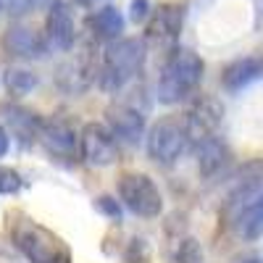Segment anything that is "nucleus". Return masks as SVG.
<instances>
[{"mask_svg":"<svg viewBox=\"0 0 263 263\" xmlns=\"http://www.w3.org/2000/svg\"><path fill=\"white\" fill-rule=\"evenodd\" d=\"M150 3L147 0H132V21H147Z\"/></svg>","mask_w":263,"mask_h":263,"instance_id":"nucleus-24","label":"nucleus"},{"mask_svg":"<svg viewBox=\"0 0 263 263\" xmlns=\"http://www.w3.org/2000/svg\"><path fill=\"white\" fill-rule=\"evenodd\" d=\"M242 263H260V260H242Z\"/></svg>","mask_w":263,"mask_h":263,"instance_id":"nucleus-27","label":"nucleus"},{"mask_svg":"<svg viewBox=\"0 0 263 263\" xmlns=\"http://www.w3.org/2000/svg\"><path fill=\"white\" fill-rule=\"evenodd\" d=\"M260 74H263V61L248 55V58H237V61H232L227 69H224V74H221V82H224L227 90L234 92V90H242V87L253 84Z\"/></svg>","mask_w":263,"mask_h":263,"instance_id":"nucleus-14","label":"nucleus"},{"mask_svg":"<svg viewBox=\"0 0 263 263\" xmlns=\"http://www.w3.org/2000/svg\"><path fill=\"white\" fill-rule=\"evenodd\" d=\"M195 153H197V166H200V174L203 177H218V174H224L227 166H229V158L232 153L229 147L218 140V135L208 137V140H200L197 145H192Z\"/></svg>","mask_w":263,"mask_h":263,"instance_id":"nucleus-13","label":"nucleus"},{"mask_svg":"<svg viewBox=\"0 0 263 263\" xmlns=\"http://www.w3.org/2000/svg\"><path fill=\"white\" fill-rule=\"evenodd\" d=\"M95 208H98V213H103L105 218H114V221H121V216H124L119 200H114L111 195H98L95 197Z\"/></svg>","mask_w":263,"mask_h":263,"instance_id":"nucleus-22","label":"nucleus"},{"mask_svg":"<svg viewBox=\"0 0 263 263\" xmlns=\"http://www.w3.org/2000/svg\"><path fill=\"white\" fill-rule=\"evenodd\" d=\"M74 3H77V6H82V8H90V6H95V3H98V0H74Z\"/></svg>","mask_w":263,"mask_h":263,"instance_id":"nucleus-26","label":"nucleus"},{"mask_svg":"<svg viewBox=\"0 0 263 263\" xmlns=\"http://www.w3.org/2000/svg\"><path fill=\"white\" fill-rule=\"evenodd\" d=\"M147 55V42L137 37L111 40L103 53V63L98 69V84L103 92H119L142 71Z\"/></svg>","mask_w":263,"mask_h":263,"instance_id":"nucleus-3","label":"nucleus"},{"mask_svg":"<svg viewBox=\"0 0 263 263\" xmlns=\"http://www.w3.org/2000/svg\"><path fill=\"white\" fill-rule=\"evenodd\" d=\"M45 42L50 50L58 53H69L74 48V40H77V21L71 13V6L66 0H53L48 16H45Z\"/></svg>","mask_w":263,"mask_h":263,"instance_id":"nucleus-9","label":"nucleus"},{"mask_svg":"<svg viewBox=\"0 0 263 263\" xmlns=\"http://www.w3.org/2000/svg\"><path fill=\"white\" fill-rule=\"evenodd\" d=\"M3 48L16 58H42L48 50V42L40 32L24 24H13L3 34Z\"/></svg>","mask_w":263,"mask_h":263,"instance_id":"nucleus-12","label":"nucleus"},{"mask_svg":"<svg viewBox=\"0 0 263 263\" xmlns=\"http://www.w3.org/2000/svg\"><path fill=\"white\" fill-rule=\"evenodd\" d=\"M87 24H90V29H92V34H95L98 40L111 42V40H119V37H121L126 21H124V16H121L119 8L103 6V8H98L90 18H87Z\"/></svg>","mask_w":263,"mask_h":263,"instance_id":"nucleus-15","label":"nucleus"},{"mask_svg":"<svg viewBox=\"0 0 263 263\" xmlns=\"http://www.w3.org/2000/svg\"><path fill=\"white\" fill-rule=\"evenodd\" d=\"M237 224H239V232H242L248 239L263 237V192L237 216Z\"/></svg>","mask_w":263,"mask_h":263,"instance_id":"nucleus-18","label":"nucleus"},{"mask_svg":"<svg viewBox=\"0 0 263 263\" xmlns=\"http://www.w3.org/2000/svg\"><path fill=\"white\" fill-rule=\"evenodd\" d=\"M24 179H21V174L16 168H8V166H0V192L3 195H13L21 190Z\"/></svg>","mask_w":263,"mask_h":263,"instance_id":"nucleus-21","label":"nucleus"},{"mask_svg":"<svg viewBox=\"0 0 263 263\" xmlns=\"http://www.w3.org/2000/svg\"><path fill=\"white\" fill-rule=\"evenodd\" d=\"M221 116H224V108L218 100L213 98H195L192 105L187 108L184 114V132H187V140L192 145H197L200 140L213 137L218 126H221Z\"/></svg>","mask_w":263,"mask_h":263,"instance_id":"nucleus-8","label":"nucleus"},{"mask_svg":"<svg viewBox=\"0 0 263 263\" xmlns=\"http://www.w3.org/2000/svg\"><path fill=\"white\" fill-rule=\"evenodd\" d=\"M119 197L124 208H129L135 216H142V218H156L163 211V195L158 184L147 174H140V171L124 174L119 179Z\"/></svg>","mask_w":263,"mask_h":263,"instance_id":"nucleus-4","label":"nucleus"},{"mask_svg":"<svg viewBox=\"0 0 263 263\" xmlns=\"http://www.w3.org/2000/svg\"><path fill=\"white\" fill-rule=\"evenodd\" d=\"M8 145H11V137H8V129H6L3 124H0V158H3L6 153H8Z\"/></svg>","mask_w":263,"mask_h":263,"instance_id":"nucleus-25","label":"nucleus"},{"mask_svg":"<svg viewBox=\"0 0 263 263\" xmlns=\"http://www.w3.org/2000/svg\"><path fill=\"white\" fill-rule=\"evenodd\" d=\"M105 119H108V129L114 132V137L119 142L137 145L145 137V116H142V111H137L135 105L114 103L105 111Z\"/></svg>","mask_w":263,"mask_h":263,"instance_id":"nucleus-11","label":"nucleus"},{"mask_svg":"<svg viewBox=\"0 0 263 263\" xmlns=\"http://www.w3.org/2000/svg\"><path fill=\"white\" fill-rule=\"evenodd\" d=\"M40 0H0V11L3 13H11V16H24L29 13Z\"/></svg>","mask_w":263,"mask_h":263,"instance_id":"nucleus-23","label":"nucleus"},{"mask_svg":"<svg viewBox=\"0 0 263 263\" xmlns=\"http://www.w3.org/2000/svg\"><path fill=\"white\" fill-rule=\"evenodd\" d=\"M0 114H3V119L16 129V135H18L21 142H29L32 137H37V129H40L42 119H37L34 114L24 111V108H18V105H6Z\"/></svg>","mask_w":263,"mask_h":263,"instance_id":"nucleus-17","label":"nucleus"},{"mask_svg":"<svg viewBox=\"0 0 263 263\" xmlns=\"http://www.w3.org/2000/svg\"><path fill=\"white\" fill-rule=\"evenodd\" d=\"M79 153L90 166H114L119 161V140L103 124H87L79 135Z\"/></svg>","mask_w":263,"mask_h":263,"instance_id":"nucleus-7","label":"nucleus"},{"mask_svg":"<svg viewBox=\"0 0 263 263\" xmlns=\"http://www.w3.org/2000/svg\"><path fill=\"white\" fill-rule=\"evenodd\" d=\"M190 145L184 124L177 119H158L150 126L147 135V156L161 163V166H171L177 163L179 156L184 153V147Z\"/></svg>","mask_w":263,"mask_h":263,"instance_id":"nucleus-5","label":"nucleus"},{"mask_svg":"<svg viewBox=\"0 0 263 263\" xmlns=\"http://www.w3.org/2000/svg\"><path fill=\"white\" fill-rule=\"evenodd\" d=\"M8 234L13 248L29 263H71V250L48 227L37 224L24 213H8Z\"/></svg>","mask_w":263,"mask_h":263,"instance_id":"nucleus-1","label":"nucleus"},{"mask_svg":"<svg viewBox=\"0 0 263 263\" xmlns=\"http://www.w3.org/2000/svg\"><path fill=\"white\" fill-rule=\"evenodd\" d=\"M203 69H205L203 58L195 50L171 48L158 74V87H156L158 100L163 105H177L192 98L203 79Z\"/></svg>","mask_w":263,"mask_h":263,"instance_id":"nucleus-2","label":"nucleus"},{"mask_svg":"<svg viewBox=\"0 0 263 263\" xmlns=\"http://www.w3.org/2000/svg\"><path fill=\"white\" fill-rule=\"evenodd\" d=\"M3 82H6V90L13 95H29L37 87V77L29 69H18V66H13V69L3 74Z\"/></svg>","mask_w":263,"mask_h":263,"instance_id":"nucleus-19","label":"nucleus"},{"mask_svg":"<svg viewBox=\"0 0 263 263\" xmlns=\"http://www.w3.org/2000/svg\"><path fill=\"white\" fill-rule=\"evenodd\" d=\"M177 263H200L203 260V250H200V242H197L195 237H187L179 242L177 248Z\"/></svg>","mask_w":263,"mask_h":263,"instance_id":"nucleus-20","label":"nucleus"},{"mask_svg":"<svg viewBox=\"0 0 263 263\" xmlns=\"http://www.w3.org/2000/svg\"><path fill=\"white\" fill-rule=\"evenodd\" d=\"M55 82L63 92H82L90 84V61L77 58V61L63 63L55 74Z\"/></svg>","mask_w":263,"mask_h":263,"instance_id":"nucleus-16","label":"nucleus"},{"mask_svg":"<svg viewBox=\"0 0 263 263\" xmlns=\"http://www.w3.org/2000/svg\"><path fill=\"white\" fill-rule=\"evenodd\" d=\"M37 137H40L42 147L55 158H74L79 150V137H77L74 126L63 119H48V121L42 119Z\"/></svg>","mask_w":263,"mask_h":263,"instance_id":"nucleus-10","label":"nucleus"},{"mask_svg":"<svg viewBox=\"0 0 263 263\" xmlns=\"http://www.w3.org/2000/svg\"><path fill=\"white\" fill-rule=\"evenodd\" d=\"M184 24V6L179 3H163L156 11H150L147 27H145V42L163 50H171L179 40Z\"/></svg>","mask_w":263,"mask_h":263,"instance_id":"nucleus-6","label":"nucleus"}]
</instances>
